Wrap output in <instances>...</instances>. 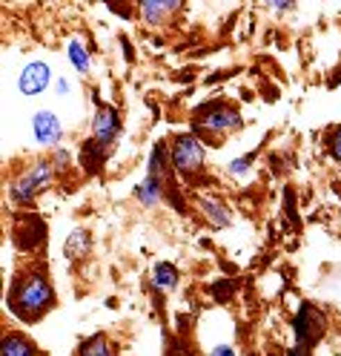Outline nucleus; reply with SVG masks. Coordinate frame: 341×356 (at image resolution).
I'll return each instance as SVG.
<instances>
[{"mask_svg": "<svg viewBox=\"0 0 341 356\" xmlns=\"http://www.w3.org/2000/svg\"><path fill=\"white\" fill-rule=\"evenodd\" d=\"M3 356H38V350L24 333H9L3 339Z\"/></svg>", "mask_w": 341, "mask_h": 356, "instance_id": "ddd939ff", "label": "nucleus"}, {"mask_svg": "<svg viewBox=\"0 0 341 356\" xmlns=\"http://www.w3.org/2000/svg\"><path fill=\"white\" fill-rule=\"evenodd\" d=\"M9 302H12V310L20 316V319H38L40 314H47L55 302V291L47 276L40 273H26L20 276L9 293Z\"/></svg>", "mask_w": 341, "mask_h": 356, "instance_id": "f257e3e1", "label": "nucleus"}, {"mask_svg": "<svg viewBox=\"0 0 341 356\" xmlns=\"http://www.w3.org/2000/svg\"><path fill=\"white\" fill-rule=\"evenodd\" d=\"M66 52H69V63L75 66L81 75H86V72H89V52L83 49V43L72 38V40H69V47H66Z\"/></svg>", "mask_w": 341, "mask_h": 356, "instance_id": "2eb2a0df", "label": "nucleus"}, {"mask_svg": "<svg viewBox=\"0 0 341 356\" xmlns=\"http://www.w3.org/2000/svg\"><path fill=\"white\" fill-rule=\"evenodd\" d=\"M55 92H58V95H69V81L60 78V81L55 83Z\"/></svg>", "mask_w": 341, "mask_h": 356, "instance_id": "412c9836", "label": "nucleus"}, {"mask_svg": "<svg viewBox=\"0 0 341 356\" xmlns=\"http://www.w3.org/2000/svg\"><path fill=\"white\" fill-rule=\"evenodd\" d=\"M89 244H92V241H89V236L83 233V230H75L69 238H66V259H81V256H86V250H89Z\"/></svg>", "mask_w": 341, "mask_h": 356, "instance_id": "4468645a", "label": "nucleus"}, {"mask_svg": "<svg viewBox=\"0 0 341 356\" xmlns=\"http://www.w3.org/2000/svg\"><path fill=\"white\" fill-rule=\"evenodd\" d=\"M195 124H198V129H207V132H213V136H224V132L238 129L241 115H238V109H233V106L215 104V106H207V109H203Z\"/></svg>", "mask_w": 341, "mask_h": 356, "instance_id": "39448f33", "label": "nucleus"}, {"mask_svg": "<svg viewBox=\"0 0 341 356\" xmlns=\"http://www.w3.org/2000/svg\"><path fill=\"white\" fill-rule=\"evenodd\" d=\"M322 330H324V319L318 316L313 307H304L301 314H299V319H295V333H299V345H301V348H310L313 339H315Z\"/></svg>", "mask_w": 341, "mask_h": 356, "instance_id": "1a4fd4ad", "label": "nucleus"}, {"mask_svg": "<svg viewBox=\"0 0 341 356\" xmlns=\"http://www.w3.org/2000/svg\"><path fill=\"white\" fill-rule=\"evenodd\" d=\"M287 356H307V348H301V345H295V348H292V350H290Z\"/></svg>", "mask_w": 341, "mask_h": 356, "instance_id": "4be33fe9", "label": "nucleus"}, {"mask_svg": "<svg viewBox=\"0 0 341 356\" xmlns=\"http://www.w3.org/2000/svg\"><path fill=\"white\" fill-rule=\"evenodd\" d=\"M55 178V161H35L29 170L17 175V181L12 184V202L15 204H29L52 184Z\"/></svg>", "mask_w": 341, "mask_h": 356, "instance_id": "7ed1b4c3", "label": "nucleus"}, {"mask_svg": "<svg viewBox=\"0 0 341 356\" xmlns=\"http://www.w3.org/2000/svg\"><path fill=\"white\" fill-rule=\"evenodd\" d=\"M330 152H333V159L341 164V127L330 136Z\"/></svg>", "mask_w": 341, "mask_h": 356, "instance_id": "a211bd4d", "label": "nucleus"}, {"mask_svg": "<svg viewBox=\"0 0 341 356\" xmlns=\"http://www.w3.org/2000/svg\"><path fill=\"white\" fill-rule=\"evenodd\" d=\"M49 81H52V70L43 60H32V63H26L24 70H20V75H17V89H20V95H40L43 89L49 86Z\"/></svg>", "mask_w": 341, "mask_h": 356, "instance_id": "0eeeda50", "label": "nucleus"}, {"mask_svg": "<svg viewBox=\"0 0 341 356\" xmlns=\"http://www.w3.org/2000/svg\"><path fill=\"white\" fill-rule=\"evenodd\" d=\"M172 167H175V172H181V175H198L201 172V167H203V147H201V141L195 138V136H178L175 138V144H172Z\"/></svg>", "mask_w": 341, "mask_h": 356, "instance_id": "20e7f679", "label": "nucleus"}, {"mask_svg": "<svg viewBox=\"0 0 341 356\" xmlns=\"http://www.w3.org/2000/svg\"><path fill=\"white\" fill-rule=\"evenodd\" d=\"M32 132H35L40 147H58V141L63 136V127L52 109H40V113H35V118H32Z\"/></svg>", "mask_w": 341, "mask_h": 356, "instance_id": "6e6552de", "label": "nucleus"}, {"mask_svg": "<svg viewBox=\"0 0 341 356\" xmlns=\"http://www.w3.org/2000/svg\"><path fill=\"white\" fill-rule=\"evenodd\" d=\"M249 164H253V155H244V159H235V161H230V172H233V175H244V172L249 170Z\"/></svg>", "mask_w": 341, "mask_h": 356, "instance_id": "f3484780", "label": "nucleus"}, {"mask_svg": "<svg viewBox=\"0 0 341 356\" xmlns=\"http://www.w3.org/2000/svg\"><path fill=\"white\" fill-rule=\"evenodd\" d=\"M52 161H55V167H60V170H63L66 164H69V152H63V149H60V152H55V159H52Z\"/></svg>", "mask_w": 341, "mask_h": 356, "instance_id": "aec40b11", "label": "nucleus"}, {"mask_svg": "<svg viewBox=\"0 0 341 356\" xmlns=\"http://www.w3.org/2000/svg\"><path fill=\"white\" fill-rule=\"evenodd\" d=\"M152 284L158 287V291H175L178 287V270H175V264L169 261H161V264H155V270H152Z\"/></svg>", "mask_w": 341, "mask_h": 356, "instance_id": "f8f14e48", "label": "nucleus"}, {"mask_svg": "<svg viewBox=\"0 0 341 356\" xmlns=\"http://www.w3.org/2000/svg\"><path fill=\"white\" fill-rule=\"evenodd\" d=\"M118 132H121V115H118V109L109 106V104H98L95 106V118H92L95 144H101L103 149H109L112 144L118 141Z\"/></svg>", "mask_w": 341, "mask_h": 356, "instance_id": "423d86ee", "label": "nucleus"}, {"mask_svg": "<svg viewBox=\"0 0 341 356\" xmlns=\"http://www.w3.org/2000/svg\"><path fill=\"white\" fill-rule=\"evenodd\" d=\"M178 9H181L178 0H144L141 3V17L147 20V24L158 26V24H164L169 15H175Z\"/></svg>", "mask_w": 341, "mask_h": 356, "instance_id": "9b49d317", "label": "nucleus"}, {"mask_svg": "<svg viewBox=\"0 0 341 356\" xmlns=\"http://www.w3.org/2000/svg\"><path fill=\"white\" fill-rule=\"evenodd\" d=\"M164 190H167V152H164V144H158L149 155V170L144 175V181L135 187V198L144 207H155L164 198Z\"/></svg>", "mask_w": 341, "mask_h": 356, "instance_id": "f03ea898", "label": "nucleus"}, {"mask_svg": "<svg viewBox=\"0 0 341 356\" xmlns=\"http://www.w3.org/2000/svg\"><path fill=\"white\" fill-rule=\"evenodd\" d=\"M210 356H235V348L233 345H215L210 350Z\"/></svg>", "mask_w": 341, "mask_h": 356, "instance_id": "6ab92c4d", "label": "nucleus"}, {"mask_svg": "<svg viewBox=\"0 0 341 356\" xmlns=\"http://www.w3.org/2000/svg\"><path fill=\"white\" fill-rule=\"evenodd\" d=\"M81 356H115V350L106 342V337H89L81 345Z\"/></svg>", "mask_w": 341, "mask_h": 356, "instance_id": "dca6fc26", "label": "nucleus"}, {"mask_svg": "<svg viewBox=\"0 0 341 356\" xmlns=\"http://www.w3.org/2000/svg\"><path fill=\"white\" fill-rule=\"evenodd\" d=\"M198 207H201L203 218H207L215 230L230 227V225H233V213H230V207H226L218 195H203L201 202H198Z\"/></svg>", "mask_w": 341, "mask_h": 356, "instance_id": "9d476101", "label": "nucleus"}]
</instances>
